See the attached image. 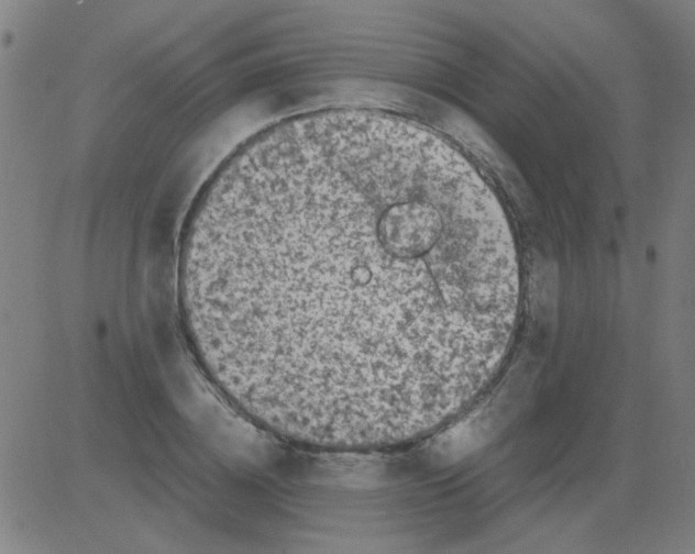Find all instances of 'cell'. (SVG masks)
<instances>
[{"label": "cell", "instance_id": "6da1fadb", "mask_svg": "<svg viewBox=\"0 0 695 554\" xmlns=\"http://www.w3.org/2000/svg\"><path fill=\"white\" fill-rule=\"evenodd\" d=\"M187 326L260 403L375 429L444 406L507 354L520 268L506 214L435 132L369 110L277 124L189 218Z\"/></svg>", "mask_w": 695, "mask_h": 554}]
</instances>
